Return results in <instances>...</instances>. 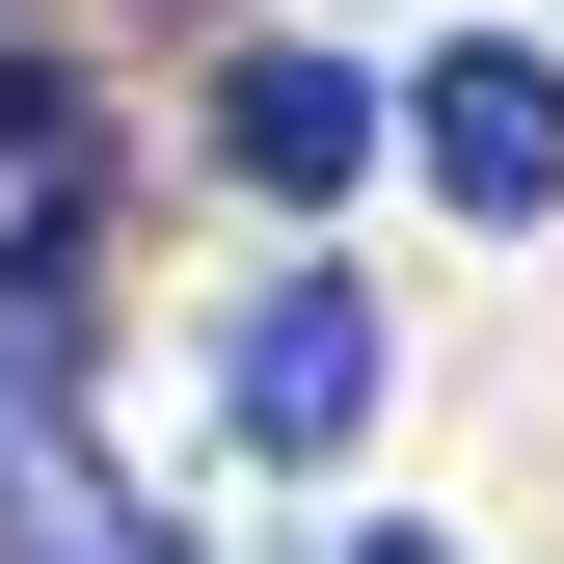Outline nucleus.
<instances>
[{
    "instance_id": "1",
    "label": "nucleus",
    "mask_w": 564,
    "mask_h": 564,
    "mask_svg": "<svg viewBox=\"0 0 564 564\" xmlns=\"http://www.w3.org/2000/svg\"><path fill=\"white\" fill-rule=\"evenodd\" d=\"M216 349H242V457H349L377 431V296H349V269H269Z\"/></svg>"
},
{
    "instance_id": "2",
    "label": "nucleus",
    "mask_w": 564,
    "mask_h": 564,
    "mask_svg": "<svg viewBox=\"0 0 564 564\" xmlns=\"http://www.w3.org/2000/svg\"><path fill=\"white\" fill-rule=\"evenodd\" d=\"M403 134H431V188H457V216H564V54H511V28H457Z\"/></svg>"
},
{
    "instance_id": "3",
    "label": "nucleus",
    "mask_w": 564,
    "mask_h": 564,
    "mask_svg": "<svg viewBox=\"0 0 564 564\" xmlns=\"http://www.w3.org/2000/svg\"><path fill=\"white\" fill-rule=\"evenodd\" d=\"M216 162L269 188V216H323V188L377 162V82H349V54H216Z\"/></svg>"
},
{
    "instance_id": "4",
    "label": "nucleus",
    "mask_w": 564,
    "mask_h": 564,
    "mask_svg": "<svg viewBox=\"0 0 564 564\" xmlns=\"http://www.w3.org/2000/svg\"><path fill=\"white\" fill-rule=\"evenodd\" d=\"M377 564H457V538H377Z\"/></svg>"
}]
</instances>
